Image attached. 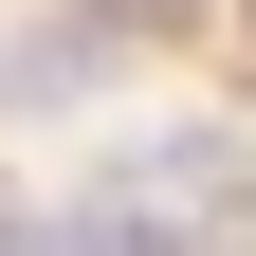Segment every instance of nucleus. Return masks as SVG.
<instances>
[{"label": "nucleus", "instance_id": "3", "mask_svg": "<svg viewBox=\"0 0 256 256\" xmlns=\"http://www.w3.org/2000/svg\"><path fill=\"white\" fill-rule=\"evenodd\" d=\"M110 37H183V18H220V0H92Z\"/></svg>", "mask_w": 256, "mask_h": 256}, {"label": "nucleus", "instance_id": "1", "mask_svg": "<svg viewBox=\"0 0 256 256\" xmlns=\"http://www.w3.org/2000/svg\"><path fill=\"white\" fill-rule=\"evenodd\" d=\"M55 256H238V220H202V202H183V165H165V146H128V165H92V183H74Z\"/></svg>", "mask_w": 256, "mask_h": 256}, {"label": "nucleus", "instance_id": "4", "mask_svg": "<svg viewBox=\"0 0 256 256\" xmlns=\"http://www.w3.org/2000/svg\"><path fill=\"white\" fill-rule=\"evenodd\" d=\"M0 256H55V238H37V220H18V183H0Z\"/></svg>", "mask_w": 256, "mask_h": 256}, {"label": "nucleus", "instance_id": "2", "mask_svg": "<svg viewBox=\"0 0 256 256\" xmlns=\"http://www.w3.org/2000/svg\"><path fill=\"white\" fill-rule=\"evenodd\" d=\"M0 74H18V92H92V74H110V18H37Z\"/></svg>", "mask_w": 256, "mask_h": 256}]
</instances>
